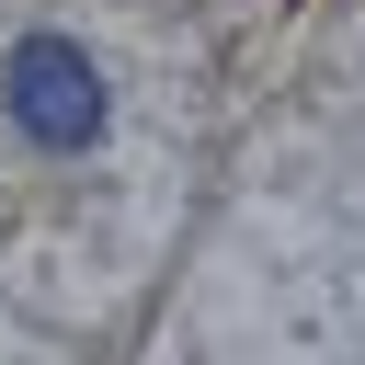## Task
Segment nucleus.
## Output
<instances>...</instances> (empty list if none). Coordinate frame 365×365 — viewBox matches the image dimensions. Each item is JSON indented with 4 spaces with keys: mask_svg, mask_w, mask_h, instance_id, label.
<instances>
[{
    "mask_svg": "<svg viewBox=\"0 0 365 365\" xmlns=\"http://www.w3.org/2000/svg\"><path fill=\"white\" fill-rule=\"evenodd\" d=\"M0 114L34 137V148H91L103 125H114V91H103V68H91V46H68V34H23L11 57H0Z\"/></svg>",
    "mask_w": 365,
    "mask_h": 365,
    "instance_id": "obj_1",
    "label": "nucleus"
}]
</instances>
